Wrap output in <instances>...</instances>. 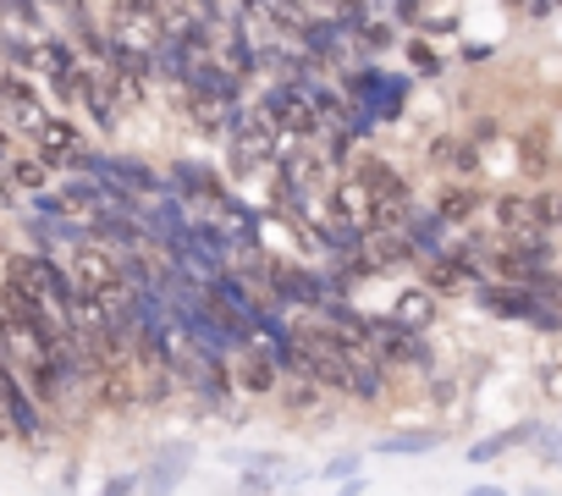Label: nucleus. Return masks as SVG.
Returning a JSON list of instances; mask_svg holds the SVG:
<instances>
[{
	"instance_id": "obj_1",
	"label": "nucleus",
	"mask_w": 562,
	"mask_h": 496,
	"mask_svg": "<svg viewBox=\"0 0 562 496\" xmlns=\"http://www.w3.org/2000/svg\"><path fill=\"white\" fill-rule=\"evenodd\" d=\"M111 45L127 50V56H149L166 45V29H160V0H116V12L105 23Z\"/></svg>"
},
{
	"instance_id": "obj_2",
	"label": "nucleus",
	"mask_w": 562,
	"mask_h": 496,
	"mask_svg": "<svg viewBox=\"0 0 562 496\" xmlns=\"http://www.w3.org/2000/svg\"><path fill=\"white\" fill-rule=\"evenodd\" d=\"M72 282H78V293H89V298L122 288V282H127L122 255H116V248H105V243H89V237H83L78 255H72Z\"/></svg>"
},
{
	"instance_id": "obj_3",
	"label": "nucleus",
	"mask_w": 562,
	"mask_h": 496,
	"mask_svg": "<svg viewBox=\"0 0 562 496\" xmlns=\"http://www.w3.org/2000/svg\"><path fill=\"white\" fill-rule=\"evenodd\" d=\"M7 277H12V282H23V288H34V293H45L56 309H72V298H78L72 271H61L50 255H18Z\"/></svg>"
},
{
	"instance_id": "obj_4",
	"label": "nucleus",
	"mask_w": 562,
	"mask_h": 496,
	"mask_svg": "<svg viewBox=\"0 0 562 496\" xmlns=\"http://www.w3.org/2000/svg\"><path fill=\"white\" fill-rule=\"evenodd\" d=\"M364 171H370V188H375V221H370V226H408V221H414V193H408V182L397 177V166L364 160Z\"/></svg>"
},
{
	"instance_id": "obj_5",
	"label": "nucleus",
	"mask_w": 562,
	"mask_h": 496,
	"mask_svg": "<svg viewBox=\"0 0 562 496\" xmlns=\"http://www.w3.org/2000/svg\"><path fill=\"white\" fill-rule=\"evenodd\" d=\"M281 353L276 348H265V342H243V353H237V364H232V386L237 392H248V397H265V392H276L281 386Z\"/></svg>"
},
{
	"instance_id": "obj_6",
	"label": "nucleus",
	"mask_w": 562,
	"mask_h": 496,
	"mask_svg": "<svg viewBox=\"0 0 562 496\" xmlns=\"http://www.w3.org/2000/svg\"><path fill=\"white\" fill-rule=\"evenodd\" d=\"M34 149L50 160V166H89V144H83V133H78V122H67V116H45L40 127H34Z\"/></svg>"
},
{
	"instance_id": "obj_7",
	"label": "nucleus",
	"mask_w": 562,
	"mask_h": 496,
	"mask_svg": "<svg viewBox=\"0 0 562 496\" xmlns=\"http://www.w3.org/2000/svg\"><path fill=\"white\" fill-rule=\"evenodd\" d=\"M480 282H485V271H480V266H469L463 255H436V260H425V288H430L436 298L480 293Z\"/></svg>"
},
{
	"instance_id": "obj_8",
	"label": "nucleus",
	"mask_w": 562,
	"mask_h": 496,
	"mask_svg": "<svg viewBox=\"0 0 562 496\" xmlns=\"http://www.w3.org/2000/svg\"><path fill=\"white\" fill-rule=\"evenodd\" d=\"M331 199H337V215L342 221H353V226L370 232V221H375V188H370V171L364 166L359 171H342L337 188H331Z\"/></svg>"
},
{
	"instance_id": "obj_9",
	"label": "nucleus",
	"mask_w": 562,
	"mask_h": 496,
	"mask_svg": "<svg viewBox=\"0 0 562 496\" xmlns=\"http://www.w3.org/2000/svg\"><path fill=\"white\" fill-rule=\"evenodd\" d=\"M0 166H7V177H12V188H29V193H40L45 182H50V160L34 149V155H7V160H0Z\"/></svg>"
},
{
	"instance_id": "obj_10",
	"label": "nucleus",
	"mask_w": 562,
	"mask_h": 496,
	"mask_svg": "<svg viewBox=\"0 0 562 496\" xmlns=\"http://www.w3.org/2000/svg\"><path fill=\"white\" fill-rule=\"evenodd\" d=\"M480 204H485L480 193H469V188H447V193L436 199V215H441L447 226H463V221L480 215Z\"/></svg>"
},
{
	"instance_id": "obj_11",
	"label": "nucleus",
	"mask_w": 562,
	"mask_h": 496,
	"mask_svg": "<svg viewBox=\"0 0 562 496\" xmlns=\"http://www.w3.org/2000/svg\"><path fill=\"white\" fill-rule=\"evenodd\" d=\"M430 315H436V293H430V288H408V293L397 298V320H403V326L425 331V326H430Z\"/></svg>"
},
{
	"instance_id": "obj_12",
	"label": "nucleus",
	"mask_w": 562,
	"mask_h": 496,
	"mask_svg": "<svg viewBox=\"0 0 562 496\" xmlns=\"http://www.w3.org/2000/svg\"><path fill=\"white\" fill-rule=\"evenodd\" d=\"M529 436H535V425H513V430H496V436L474 441V463H491L496 452H507V447H518V441H529Z\"/></svg>"
},
{
	"instance_id": "obj_13",
	"label": "nucleus",
	"mask_w": 562,
	"mask_h": 496,
	"mask_svg": "<svg viewBox=\"0 0 562 496\" xmlns=\"http://www.w3.org/2000/svg\"><path fill=\"white\" fill-rule=\"evenodd\" d=\"M518 155H524L518 166H524L529 177H546V171H551V155H546V133H524V138H518Z\"/></svg>"
},
{
	"instance_id": "obj_14",
	"label": "nucleus",
	"mask_w": 562,
	"mask_h": 496,
	"mask_svg": "<svg viewBox=\"0 0 562 496\" xmlns=\"http://www.w3.org/2000/svg\"><path fill=\"white\" fill-rule=\"evenodd\" d=\"M441 441V430H403V436H381V452H430Z\"/></svg>"
},
{
	"instance_id": "obj_15",
	"label": "nucleus",
	"mask_w": 562,
	"mask_h": 496,
	"mask_svg": "<svg viewBox=\"0 0 562 496\" xmlns=\"http://www.w3.org/2000/svg\"><path fill=\"white\" fill-rule=\"evenodd\" d=\"M535 210H540V221H546L551 232L562 226V193H551V188H546V193H535Z\"/></svg>"
},
{
	"instance_id": "obj_16",
	"label": "nucleus",
	"mask_w": 562,
	"mask_h": 496,
	"mask_svg": "<svg viewBox=\"0 0 562 496\" xmlns=\"http://www.w3.org/2000/svg\"><path fill=\"white\" fill-rule=\"evenodd\" d=\"M353 463H359V458H337V463H331L326 474H331V480H342V474H353Z\"/></svg>"
},
{
	"instance_id": "obj_17",
	"label": "nucleus",
	"mask_w": 562,
	"mask_h": 496,
	"mask_svg": "<svg viewBox=\"0 0 562 496\" xmlns=\"http://www.w3.org/2000/svg\"><path fill=\"white\" fill-rule=\"evenodd\" d=\"M12 199V177H7V166H0V204Z\"/></svg>"
},
{
	"instance_id": "obj_18",
	"label": "nucleus",
	"mask_w": 562,
	"mask_h": 496,
	"mask_svg": "<svg viewBox=\"0 0 562 496\" xmlns=\"http://www.w3.org/2000/svg\"><path fill=\"white\" fill-rule=\"evenodd\" d=\"M56 7H67V12H83V0H56Z\"/></svg>"
},
{
	"instance_id": "obj_19",
	"label": "nucleus",
	"mask_w": 562,
	"mask_h": 496,
	"mask_svg": "<svg viewBox=\"0 0 562 496\" xmlns=\"http://www.w3.org/2000/svg\"><path fill=\"white\" fill-rule=\"evenodd\" d=\"M546 298H557V304H562V282H551V293H546Z\"/></svg>"
},
{
	"instance_id": "obj_20",
	"label": "nucleus",
	"mask_w": 562,
	"mask_h": 496,
	"mask_svg": "<svg viewBox=\"0 0 562 496\" xmlns=\"http://www.w3.org/2000/svg\"><path fill=\"white\" fill-rule=\"evenodd\" d=\"M551 452H557V458H562V441H551Z\"/></svg>"
},
{
	"instance_id": "obj_21",
	"label": "nucleus",
	"mask_w": 562,
	"mask_h": 496,
	"mask_svg": "<svg viewBox=\"0 0 562 496\" xmlns=\"http://www.w3.org/2000/svg\"><path fill=\"white\" fill-rule=\"evenodd\" d=\"M507 7H524V0H507Z\"/></svg>"
},
{
	"instance_id": "obj_22",
	"label": "nucleus",
	"mask_w": 562,
	"mask_h": 496,
	"mask_svg": "<svg viewBox=\"0 0 562 496\" xmlns=\"http://www.w3.org/2000/svg\"><path fill=\"white\" fill-rule=\"evenodd\" d=\"M557 7H562V0H557Z\"/></svg>"
}]
</instances>
